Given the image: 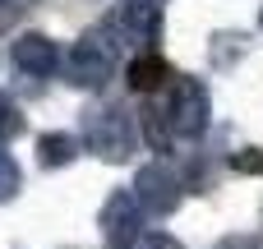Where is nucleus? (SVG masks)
Returning <instances> with one entry per match:
<instances>
[{"instance_id":"8","label":"nucleus","mask_w":263,"mask_h":249,"mask_svg":"<svg viewBox=\"0 0 263 249\" xmlns=\"http://www.w3.org/2000/svg\"><path fill=\"white\" fill-rule=\"evenodd\" d=\"M166 79H171V65H166L157 51H139V55L129 60V88H134V92H157Z\"/></svg>"},{"instance_id":"4","label":"nucleus","mask_w":263,"mask_h":249,"mask_svg":"<svg viewBox=\"0 0 263 249\" xmlns=\"http://www.w3.org/2000/svg\"><path fill=\"white\" fill-rule=\"evenodd\" d=\"M106 32L116 37V46H139V51H153L162 42V5L153 0H125L111 18H102Z\"/></svg>"},{"instance_id":"5","label":"nucleus","mask_w":263,"mask_h":249,"mask_svg":"<svg viewBox=\"0 0 263 249\" xmlns=\"http://www.w3.org/2000/svg\"><path fill=\"white\" fill-rule=\"evenodd\" d=\"M129 194L139 199L143 217H171V213L180 208L185 185H180V176H176L166 162H148V166L134 176V189H129Z\"/></svg>"},{"instance_id":"6","label":"nucleus","mask_w":263,"mask_h":249,"mask_svg":"<svg viewBox=\"0 0 263 249\" xmlns=\"http://www.w3.org/2000/svg\"><path fill=\"white\" fill-rule=\"evenodd\" d=\"M139 226H143V208H139V199L134 194H111L106 199V208H102V240L106 249H129V240L139 236Z\"/></svg>"},{"instance_id":"11","label":"nucleus","mask_w":263,"mask_h":249,"mask_svg":"<svg viewBox=\"0 0 263 249\" xmlns=\"http://www.w3.org/2000/svg\"><path fill=\"white\" fill-rule=\"evenodd\" d=\"M23 129H28L23 111L14 106V97H5V92H0V143H14V139H18Z\"/></svg>"},{"instance_id":"10","label":"nucleus","mask_w":263,"mask_h":249,"mask_svg":"<svg viewBox=\"0 0 263 249\" xmlns=\"http://www.w3.org/2000/svg\"><path fill=\"white\" fill-rule=\"evenodd\" d=\"M134 120L143 125V139H148V148H157V152H166V148H171V129H166V120H162V111H157V106H143Z\"/></svg>"},{"instance_id":"7","label":"nucleus","mask_w":263,"mask_h":249,"mask_svg":"<svg viewBox=\"0 0 263 249\" xmlns=\"http://www.w3.org/2000/svg\"><path fill=\"white\" fill-rule=\"evenodd\" d=\"M9 60H14V69H23V74H32V79H46V74L60 65V51H55L51 37H42V32H23V37L9 46Z\"/></svg>"},{"instance_id":"1","label":"nucleus","mask_w":263,"mask_h":249,"mask_svg":"<svg viewBox=\"0 0 263 249\" xmlns=\"http://www.w3.org/2000/svg\"><path fill=\"white\" fill-rule=\"evenodd\" d=\"M83 139L106 162L134 157V143H139L134 111H125V106H92V111H83Z\"/></svg>"},{"instance_id":"17","label":"nucleus","mask_w":263,"mask_h":249,"mask_svg":"<svg viewBox=\"0 0 263 249\" xmlns=\"http://www.w3.org/2000/svg\"><path fill=\"white\" fill-rule=\"evenodd\" d=\"M259 23H263V9H259Z\"/></svg>"},{"instance_id":"9","label":"nucleus","mask_w":263,"mask_h":249,"mask_svg":"<svg viewBox=\"0 0 263 249\" xmlns=\"http://www.w3.org/2000/svg\"><path fill=\"white\" fill-rule=\"evenodd\" d=\"M79 157V139L74 134H46L42 143H37V162L51 171V166H69Z\"/></svg>"},{"instance_id":"15","label":"nucleus","mask_w":263,"mask_h":249,"mask_svg":"<svg viewBox=\"0 0 263 249\" xmlns=\"http://www.w3.org/2000/svg\"><path fill=\"white\" fill-rule=\"evenodd\" d=\"M129 249H180L171 236H162V231H139L134 240H129Z\"/></svg>"},{"instance_id":"16","label":"nucleus","mask_w":263,"mask_h":249,"mask_svg":"<svg viewBox=\"0 0 263 249\" xmlns=\"http://www.w3.org/2000/svg\"><path fill=\"white\" fill-rule=\"evenodd\" d=\"M217 249H263V245L254 240V236H227V240H222Z\"/></svg>"},{"instance_id":"14","label":"nucleus","mask_w":263,"mask_h":249,"mask_svg":"<svg viewBox=\"0 0 263 249\" xmlns=\"http://www.w3.org/2000/svg\"><path fill=\"white\" fill-rule=\"evenodd\" d=\"M231 166H236L240 176H259V171H263V152H259V148H240V152L231 157Z\"/></svg>"},{"instance_id":"2","label":"nucleus","mask_w":263,"mask_h":249,"mask_svg":"<svg viewBox=\"0 0 263 249\" xmlns=\"http://www.w3.org/2000/svg\"><path fill=\"white\" fill-rule=\"evenodd\" d=\"M65 69H69V83L79 88H106V79L116 74V37L106 32V23H97L69 46Z\"/></svg>"},{"instance_id":"13","label":"nucleus","mask_w":263,"mask_h":249,"mask_svg":"<svg viewBox=\"0 0 263 249\" xmlns=\"http://www.w3.org/2000/svg\"><path fill=\"white\" fill-rule=\"evenodd\" d=\"M32 5H37V0H0V32H5V28H14Z\"/></svg>"},{"instance_id":"3","label":"nucleus","mask_w":263,"mask_h":249,"mask_svg":"<svg viewBox=\"0 0 263 249\" xmlns=\"http://www.w3.org/2000/svg\"><path fill=\"white\" fill-rule=\"evenodd\" d=\"M157 111H162L171 139H203L208 116H213V97H208V88L199 79H176L166 106H157Z\"/></svg>"},{"instance_id":"12","label":"nucleus","mask_w":263,"mask_h":249,"mask_svg":"<svg viewBox=\"0 0 263 249\" xmlns=\"http://www.w3.org/2000/svg\"><path fill=\"white\" fill-rule=\"evenodd\" d=\"M14 194H18V166H14L9 152H0V203L14 199Z\"/></svg>"}]
</instances>
